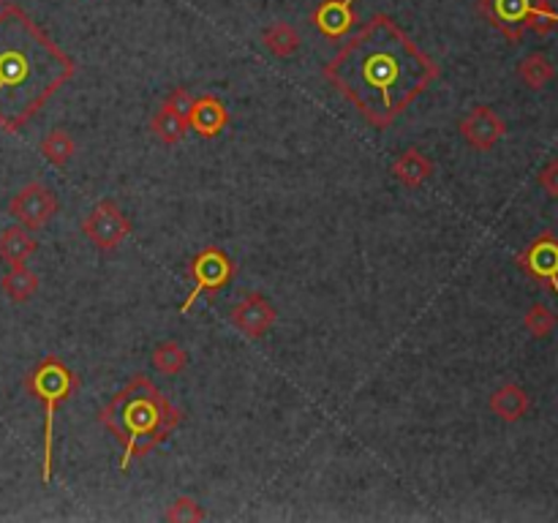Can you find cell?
<instances>
[{
	"instance_id": "16",
	"label": "cell",
	"mask_w": 558,
	"mask_h": 523,
	"mask_svg": "<svg viewBox=\"0 0 558 523\" xmlns=\"http://www.w3.org/2000/svg\"><path fill=\"white\" fill-rule=\"evenodd\" d=\"M36 248H39V243H36V240L30 238L28 229L20 227V224L0 232V262H7L9 268L28 259Z\"/></svg>"
},
{
	"instance_id": "19",
	"label": "cell",
	"mask_w": 558,
	"mask_h": 523,
	"mask_svg": "<svg viewBox=\"0 0 558 523\" xmlns=\"http://www.w3.org/2000/svg\"><path fill=\"white\" fill-rule=\"evenodd\" d=\"M151 131L156 135L158 142H164V145H178V142H183L185 135H189V120L172 115V112L161 106V110L153 115Z\"/></svg>"
},
{
	"instance_id": "23",
	"label": "cell",
	"mask_w": 558,
	"mask_h": 523,
	"mask_svg": "<svg viewBox=\"0 0 558 523\" xmlns=\"http://www.w3.org/2000/svg\"><path fill=\"white\" fill-rule=\"evenodd\" d=\"M523 324H525V330H529V333L534 335V339H547V335H550L553 330H556L558 317L550 311V308L545 306V303H534V306H531L529 311H525Z\"/></svg>"
},
{
	"instance_id": "2",
	"label": "cell",
	"mask_w": 558,
	"mask_h": 523,
	"mask_svg": "<svg viewBox=\"0 0 558 523\" xmlns=\"http://www.w3.org/2000/svg\"><path fill=\"white\" fill-rule=\"evenodd\" d=\"M72 58L20 7L0 9V128L17 135L74 77Z\"/></svg>"
},
{
	"instance_id": "4",
	"label": "cell",
	"mask_w": 558,
	"mask_h": 523,
	"mask_svg": "<svg viewBox=\"0 0 558 523\" xmlns=\"http://www.w3.org/2000/svg\"><path fill=\"white\" fill-rule=\"evenodd\" d=\"M25 387L39 404H44V461H41V483H52V447H55V409L77 393L79 377L57 355H47L34 371L25 377Z\"/></svg>"
},
{
	"instance_id": "18",
	"label": "cell",
	"mask_w": 558,
	"mask_h": 523,
	"mask_svg": "<svg viewBox=\"0 0 558 523\" xmlns=\"http://www.w3.org/2000/svg\"><path fill=\"white\" fill-rule=\"evenodd\" d=\"M262 44L268 47L270 55L291 58L300 50V34L289 23H273L262 30Z\"/></svg>"
},
{
	"instance_id": "14",
	"label": "cell",
	"mask_w": 558,
	"mask_h": 523,
	"mask_svg": "<svg viewBox=\"0 0 558 523\" xmlns=\"http://www.w3.org/2000/svg\"><path fill=\"white\" fill-rule=\"evenodd\" d=\"M488 407H491V412L496 414L498 420H504V423H518V420H523L525 414H529L531 398L520 384L509 382L502 384L498 390H493Z\"/></svg>"
},
{
	"instance_id": "3",
	"label": "cell",
	"mask_w": 558,
	"mask_h": 523,
	"mask_svg": "<svg viewBox=\"0 0 558 523\" xmlns=\"http://www.w3.org/2000/svg\"><path fill=\"white\" fill-rule=\"evenodd\" d=\"M99 423L120 442V472H129L137 458L147 456L183 423V412L164 396L151 377L137 373L118 396L99 412Z\"/></svg>"
},
{
	"instance_id": "27",
	"label": "cell",
	"mask_w": 558,
	"mask_h": 523,
	"mask_svg": "<svg viewBox=\"0 0 558 523\" xmlns=\"http://www.w3.org/2000/svg\"><path fill=\"white\" fill-rule=\"evenodd\" d=\"M0 7H3V0H0Z\"/></svg>"
},
{
	"instance_id": "1",
	"label": "cell",
	"mask_w": 558,
	"mask_h": 523,
	"mask_svg": "<svg viewBox=\"0 0 558 523\" xmlns=\"http://www.w3.org/2000/svg\"><path fill=\"white\" fill-rule=\"evenodd\" d=\"M322 72L371 126L390 128L439 79V63L395 20L374 14Z\"/></svg>"
},
{
	"instance_id": "17",
	"label": "cell",
	"mask_w": 558,
	"mask_h": 523,
	"mask_svg": "<svg viewBox=\"0 0 558 523\" xmlns=\"http://www.w3.org/2000/svg\"><path fill=\"white\" fill-rule=\"evenodd\" d=\"M0 286H3L9 301L28 303L30 297L39 292V276H36L25 262H20V265H12V268H9V273L3 276Z\"/></svg>"
},
{
	"instance_id": "22",
	"label": "cell",
	"mask_w": 558,
	"mask_h": 523,
	"mask_svg": "<svg viewBox=\"0 0 558 523\" xmlns=\"http://www.w3.org/2000/svg\"><path fill=\"white\" fill-rule=\"evenodd\" d=\"M185 362H189V355H185V349L178 341H161L153 349V366H156V371L167 373V377H178L185 368Z\"/></svg>"
},
{
	"instance_id": "10",
	"label": "cell",
	"mask_w": 558,
	"mask_h": 523,
	"mask_svg": "<svg viewBox=\"0 0 558 523\" xmlns=\"http://www.w3.org/2000/svg\"><path fill=\"white\" fill-rule=\"evenodd\" d=\"M460 135H464L466 145L475 148V151L488 153L502 142L504 135H507V123H504L491 106H475V110L460 120Z\"/></svg>"
},
{
	"instance_id": "15",
	"label": "cell",
	"mask_w": 558,
	"mask_h": 523,
	"mask_svg": "<svg viewBox=\"0 0 558 523\" xmlns=\"http://www.w3.org/2000/svg\"><path fill=\"white\" fill-rule=\"evenodd\" d=\"M430 175H433V164H430L417 148L403 151L401 156L395 158V164H392V178L401 186H406V189H419Z\"/></svg>"
},
{
	"instance_id": "12",
	"label": "cell",
	"mask_w": 558,
	"mask_h": 523,
	"mask_svg": "<svg viewBox=\"0 0 558 523\" xmlns=\"http://www.w3.org/2000/svg\"><path fill=\"white\" fill-rule=\"evenodd\" d=\"M358 25L354 0H322L313 12V28L329 41H341Z\"/></svg>"
},
{
	"instance_id": "7",
	"label": "cell",
	"mask_w": 558,
	"mask_h": 523,
	"mask_svg": "<svg viewBox=\"0 0 558 523\" xmlns=\"http://www.w3.org/2000/svg\"><path fill=\"white\" fill-rule=\"evenodd\" d=\"M82 234L101 251H115L131 234V221L115 205V200H101L82 221Z\"/></svg>"
},
{
	"instance_id": "20",
	"label": "cell",
	"mask_w": 558,
	"mask_h": 523,
	"mask_svg": "<svg viewBox=\"0 0 558 523\" xmlns=\"http://www.w3.org/2000/svg\"><path fill=\"white\" fill-rule=\"evenodd\" d=\"M41 156L52 164V167H66L74 156V140L66 128H52L50 135L41 140L39 145Z\"/></svg>"
},
{
	"instance_id": "25",
	"label": "cell",
	"mask_w": 558,
	"mask_h": 523,
	"mask_svg": "<svg viewBox=\"0 0 558 523\" xmlns=\"http://www.w3.org/2000/svg\"><path fill=\"white\" fill-rule=\"evenodd\" d=\"M191 104H194V95H191L189 88H174L172 93L164 99V110H169L172 115L183 117V120H189Z\"/></svg>"
},
{
	"instance_id": "6",
	"label": "cell",
	"mask_w": 558,
	"mask_h": 523,
	"mask_svg": "<svg viewBox=\"0 0 558 523\" xmlns=\"http://www.w3.org/2000/svg\"><path fill=\"white\" fill-rule=\"evenodd\" d=\"M235 273H237L235 262L230 259L226 251L218 248V245H207V248H202L189 265V276L191 281H194V286H191L189 297H185L183 306H180V314H189L191 306H194L199 297L212 295V292L230 286L232 279H235Z\"/></svg>"
},
{
	"instance_id": "21",
	"label": "cell",
	"mask_w": 558,
	"mask_h": 523,
	"mask_svg": "<svg viewBox=\"0 0 558 523\" xmlns=\"http://www.w3.org/2000/svg\"><path fill=\"white\" fill-rule=\"evenodd\" d=\"M518 77L523 79V85H529L531 90H542L553 77H556V68L547 61L545 55L534 52V55L523 58L518 66Z\"/></svg>"
},
{
	"instance_id": "9",
	"label": "cell",
	"mask_w": 558,
	"mask_h": 523,
	"mask_svg": "<svg viewBox=\"0 0 558 523\" xmlns=\"http://www.w3.org/2000/svg\"><path fill=\"white\" fill-rule=\"evenodd\" d=\"M9 213L20 227L36 232V229H44L55 218L57 196L44 183L34 180V183H28L23 191L14 194V200L9 202Z\"/></svg>"
},
{
	"instance_id": "5",
	"label": "cell",
	"mask_w": 558,
	"mask_h": 523,
	"mask_svg": "<svg viewBox=\"0 0 558 523\" xmlns=\"http://www.w3.org/2000/svg\"><path fill=\"white\" fill-rule=\"evenodd\" d=\"M477 9L512 44L523 41L525 30L540 36L558 30V12L547 0H480Z\"/></svg>"
},
{
	"instance_id": "24",
	"label": "cell",
	"mask_w": 558,
	"mask_h": 523,
	"mask_svg": "<svg viewBox=\"0 0 558 523\" xmlns=\"http://www.w3.org/2000/svg\"><path fill=\"white\" fill-rule=\"evenodd\" d=\"M205 510L199 507V501L191 499V496H178V499L169 505V510L164 512V521L172 523H199L205 521Z\"/></svg>"
},
{
	"instance_id": "8",
	"label": "cell",
	"mask_w": 558,
	"mask_h": 523,
	"mask_svg": "<svg viewBox=\"0 0 558 523\" xmlns=\"http://www.w3.org/2000/svg\"><path fill=\"white\" fill-rule=\"evenodd\" d=\"M515 265L531 276L534 281L545 284V290H553L558 297V238L553 232H542L540 238L531 240L518 256Z\"/></svg>"
},
{
	"instance_id": "11",
	"label": "cell",
	"mask_w": 558,
	"mask_h": 523,
	"mask_svg": "<svg viewBox=\"0 0 558 523\" xmlns=\"http://www.w3.org/2000/svg\"><path fill=\"white\" fill-rule=\"evenodd\" d=\"M275 317H278V314H275L273 303H270L268 297L259 295V292H248V295L232 308L230 322L235 324L246 339H262V335L275 324Z\"/></svg>"
},
{
	"instance_id": "13",
	"label": "cell",
	"mask_w": 558,
	"mask_h": 523,
	"mask_svg": "<svg viewBox=\"0 0 558 523\" xmlns=\"http://www.w3.org/2000/svg\"><path fill=\"white\" fill-rule=\"evenodd\" d=\"M226 126H230V110L221 104V99L210 93L196 95L189 112V128H194L196 135L210 140V137L221 135Z\"/></svg>"
},
{
	"instance_id": "26",
	"label": "cell",
	"mask_w": 558,
	"mask_h": 523,
	"mask_svg": "<svg viewBox=\"0 0 558 523\" xmlns=\"http://www.w3.org/2000/svg\"><path fill=\"white\" fill-rule=\"evenodd\" d=\"M540 186L553 196V200H558V158H550V162L542 167Z\"/></svg>"
}]
</instances>
